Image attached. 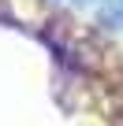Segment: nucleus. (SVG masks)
<instances>
[{"instance_id": "obj_1", "label": "nucleus", "mask_w": 123, "mask_h": 126, "mask_svg": "<svg viewBox=\"0 0 123 126\" xmlns=\"http://www.w3.org/2000/svg\"><path fill=\"white\" fill-rule=\"evenodd\" d=\"M101 19L123 30V0H101Z\"/></svg>"}, {"instance_id": "obj_2", "label": "nucleus", "mask_w": 123, "mask_h": 126, "mask_svg": "<svg viewBox=\"0 0 123 126\" xmlns=\"http://www.w3.org/2000/svg\"><path fill=\"white\" fill-rule=\"evenodd\" d=\"M67 4H86V0H67Z\"/></svg>"}]
</instances>
